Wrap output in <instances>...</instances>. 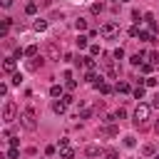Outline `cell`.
<instances>
[{"mask_svg": "<svg viewBox=\"0 0 159 159\" xmlns=\"http://www.w3.org/2000/svg\"><path fill=\"white\" fill-rule=\"evenodd\" d=\"M15 67H17V60H15V57H5V60H2V72L15 75Z\"/></svg>", "mask_w": 159, "mask_h": 159, "instance_id": "cell-7", "label": "cell"}, {"mask_svg": "<svg viewBox=\"0 0 159 159\" xmlns=\"http://www.w3.org/2000/svg\"><path fill=\"white\" fill-rule=\"evenodd\" d=\"M139 70H142L144 75H149V72H152V62H142V65H139Z\"/></svg>", "mask_w": 159, "mask_h": 159, "instance_id": "cell-31", "label": "cell"}, {"mask_svg": "<svg viewBox=\"0 0 159 159\" xmlns=\"http://www.w3.org/2000/svg\"><path fill=\"white\" fill-rule=\"evenodd\" d=\"M84 154H87L89 159H94V157H99V147H97V144H89V147L84 149Z\"/></svg>", "mask_w": 159, "mask_h": 159, "instance_id": "cell-14", "label": "cell"}, {"mask_svg": "<svg viewBox=\"0 0 159 159\" xmlns=\"http://www.w3.org/2000/svg\"><path fill=\"white\" fill-rule=\"evenodd\" d=\"M45 55H47L50 60H60V47H57L55 42H47V45H45Z\"/></svg>", "mask_w": 159, "mask_h": 159, "instance_id": "cell-6", "label": "cell"}, {"mask_svg": "<svg viewBox=\"0 0 159 159\" xmlns=\"http://www.w3.org/2000/svg\"><path fill=\"white\" fill-rule=\"evenodd\" d=\"M154 132H157V134H159V122H154Z\"/></svg>", "mask_w": 159, "mask_h": 159, "instance_id": "cell-46", "label": "cell"}, {"mask_svg": "<svg viewBox=\"0 0 159 159\" xmlns=\"http://www.w3.org/2000/svg\"><path fill=\"white\" fill-rule=\"evenodd\" d=\"M144 57H147V52H137V55H132V57H129V62H132V65H137V67H139V65H142V62H144Z\"/></svg>", "mask_w": 159, "mask_h": 159, "instance_id": "cell-13", "label": "cell"}, {"mask_svg": "<svg viewBox=\"0 0 159 159\" xmlns=\"http://www.w3.org/2000/svg\"><path fill=\"white\" fill-rule=\"evenodd\" d=\"M112 57H114V60H124V50H122V47H117V50L112 52Z\"/></svg>", "mask_w": 159, "mask_h": 159, "instance_id": "cell-30", "label": "cell"}, {"mask_svg": "<svg viewBox=\"0 0 159 159\" xmlns=\"http://www.w3.org/2000/svg\"><path fill=\"white\" fill-rule=\"evenodd\" d=\"M17 157H20V149L17 147H10L7 149V159H17Z\"/></svg>", "mask_w": 159, "mask_h": 159, "instance_id": "cell-26", "label": "cell"}, {"mask_svg": "<svg viewBox=\"0 0 159 159\" xmlns=\"http://www.w3.org/2000/svg\"><path fill=\"white\" fill-rule=\"evenodd\" d=\"M20 82H22V75L15 72V75H12V84H20Z\"/></svg>", "mask_w": 159, "mask_h": 159, "instance_id": "cell-37", "label": "cell"}, {"mask_svg": "<svg viewBox=\"0 0 159 159\" xmlns=\"http://www.w3.org/2000/svg\"><path fill=\"white\" fill-rule=\"evenodd\" d=\"M132 94H134L137 99H142V97H144V87H142V84H139V87H134V89H132Z\"/></svg>", "mask_w": 159, "mask_h": 159, "instance_id": "cell-28", "label": "cell"}, {"mask_svg": "<svg viewBox=\"0 0 159 159\" xmlns=\"http://www.w3.org/2000/svg\"><path fill=\"white\" fill-rule=\"evenodd\" d=\"M144 22L149 25L152 32H157V22H154V15H152V12H144Z\"/></svg>", "mask_w": 159, "mask_h": 159, "instance_id": "cell-12", "label": "cell"}, {"mask_svg": "<svg viewBox=\"0 0 159 159\" xmlns=\"http://www.w3.org/2000/svg\"><path fill=\"white\" fill-rule=\"evenodd\" d=\"M139 40H152V32H147V30H139Z\"/></svg>", "mask_w": 159, "mask_h": 159, "instance_id": "cell-33", "label": "cell"}, {"mask_svg": "<svg viewBox=\"0 0 159 159\" xmlns=\"http://www.w3.org/2000/svg\"><path fill=\"white\" fill-rule=\"evenodd\" d=\"M60 159H75V149L72 147H62L60 149Z\"/></svg>", "mask_w": 159, "mask_h": 159, "instance_id": "cell-11", "label": "cell"}, {"mask_svg": "<svg viewBox=\"0 0 159 159\" xmlns=\"http://www.w3.org/2000/svg\"><path fill=\"white\" fill-rule=\"evenodd\" d=\"M25 12H27V15H35V12H37V2H32V0H30V2L25 5Z\"/></svg>", "mask_w": 159, "mask_h": 159, "instance_id": "cell-22", "label": "cell"}, {"mask_svg": "<svg viewBox=\"0 0 159 159\" xmlns=\"http://www.w3.org/2000/svg\"><path fill=\"white\" fill-rule=\"evenodd\" d=\"M94 87H97V89H99L102 94H112V92H117V89H114L112 84H107V82H102V80H99V82H97Z\"/></svg>", "mask_w": 159, "mask_h": 159, "instance_id": "cell-9", "label": "cell"}, {"mask_svg": "<svg viewBox=\"0 0 159 159\" xmlns=\"http://www.w3.org/2000/svg\"><path fill=\"white\" fill-rule=\"evenodd\" d=\"M75 30H77V32L87 30V20H84V17H77V20H75Z\"/></svg>", "mask_w": 159, "mask_h": 159, "instance_id": "cell-16", "label": "cell"}, {"mask_svg": "<svg viewBox=\"0 0 159 159\" xmlns=\"http://www.w3.org/2000/svg\"><path fill=\"white\" fill-rule=\"evenodd\" d=\"M84 80H87L89 84H97V72H94V70H89V72L84 75Z\"/></svg>", "mask_w": 159, "mask_h": 159, "instance_id": "cell-23", "label": "cell"}, {"mask_svg": "<svg viewBox=\"0 0 159 159\" xmlns=\"http://www.w3.org/2000/svg\"><path fill=\"white\" fill-rule=\"evenodd\" d=\"M124 2H129V0H124Z\"/></svg>", "mask_w": 159, "mask_h": 159, "instance_id": "cell-48", "label": "cell"}, {"mask_svg": "<svg viewBox=\"0 0 159 159\" xmlns=\"http://www.w3.org/2000/svg\"><path fill=\"white\" fill-rule=\"evenodd\" d=\"M154 159H159V157H154Z\"/></svg>", "mask_w": 159, "mask_h": 159, "instance_id": "cell-47", "label": "cell"}, {"mask_svg": "<svg viewBox=\"0 0 159 159\" xmlns=\"http://www.w3.org/2000/svg\"><path fill=\"white\" fill-rule=\"evenodd\" d=\"M65 109H67V104H65L62 99H60V102H57V99L52 102V112H55V114H65Z\"/></svg>", "mask_w": 159, "mask_h": 159, "instance_id": "cell-10", "label": "cell"}, {"mask_svg": "<svg viewBox=\"0 0 159 159\" xmlns=\"http://www.w3.org/2000/svg\"><path fill=\"white\" fill-rule=\"evenodd\" d=\"M147 57H149V62H152V65H159V52H157V50H152Z\"/></svg>", "mask_w": 159, "mask_h": 159, "instance_id": "cell-27", "label": "cell"}, {"mask_svg": "<svg viewBox=\"0 0 159 159\" xmlns=\"http://www.w3.org/2000/svg\"><path fill=\"white\" fill-rule=\"evenodd\" d=\"M149 114H152V104H137V109H134V124L144 129Z\"/></svg>", "mask_w": 159, "mask_h": 159, "instance_id": "cell-2", "label": "cell"}, {"mask_svg": "<svg viewBox=\"0 0 159 159\" xmlns=\"http://www.w3.org/2000/svg\"><path fill=\"white\" fill-rule=\"evenodd\" d=\"M25 57H30V60L37 57V45H27V47H25Z\"/></svg>", "mask_w": 159, "mask_h": 159, "instance_id": "cell-18", "label": "cell"}, {"mask_svg": "<svg viewBox=\"0 0 159 159\" xmlns=\"http://www.w3.org/2000/svg\"><path fill=\"white\" fill-rule=\"evenodd\" d=\"M144 84H147V87H157V77H147Z\"/></svg>", "mask_w": 159, "mask_h": 159, "instance_id": "cell-34", "label": "cell"}, {"mask_svg": "<svg viewBox=\"0 0 159 159\" xmlns=\"http://www.w3.org/2000/svg\"><path fill=\"white\" fill-rule=\"evenodd\" d=\"M102 50H99V45H89V57H97Z\"/></svg>", "mask_w": 159, "mask_h": 159, "instance_id": "cell-29", "label": "cell"}, {"mask_svg": "<svg viewBox=\"0 0 159 159\" xmlns=\"http://www.w3.org/2000/svg\"><path fill=\"white\" fill-rule=\"evenodd\" d=\"M57 147H60V149H62V147H70V139H67V137H62V139L57 142Z\"/></svg>", "mask_w": 159, "mask_h": 159, "instance_id": "cell-39", "label": "cell"}, {"mask_svg": "<svg viewBox=\"0 0 159 159\" xmlns=\"http://www.w3.org/2000/svg\"><path fill=\"white\" fill-rule=\"evenodd\" d=\"M75 42H77V47H80V50H84V47L89 45V37H84V35H77V40H75Z\"/></svg>", "mask_w": 159, "mask_h": 159, "instance_id": "cell-17", "label": "cell"}, {"mask_svg": "<svg viewBox=\"0 0 159 159\" xmlns=\"http://www.w3.org/2000/svg\"><path fill=\"white\" fill-rule=\"evenodd\" d=\"M102 7H104V5H102V2H94V5H92V7H89V10H92V12H94V15H99V12H102Z\"/></svg>", "mask_w": 159, "mask_h": 159, "instance_id": "cell-32", "label": "cell"}, {"mask_svg": "<svg viewBox=\"0 0 159 159\" xmlns=\"http://www.w3.org/2000/svg\"><path fill=\"white\" fill-rule=\"evenodd\" d=\"M50 97H55V99H57V97H65V94H62V87H60V84H52V87H50Z\"/></svg>", "mask_w": 159, "mask_h": 159, "instance_id": "cell-20", "label": "cell"}, {"mask_svg": "<svg viewBox=\"0 0 159 159\" xmlns=\"http://www.w3.org/2000/svg\"><path fill=\"white\" fill-rule=\"evenodd\" d=\"M60 99H62L65 104H72V102H75V99H72V94H65V97H60Z\"/></svg>", "mask_w": 159, "mask_h": 159, "instance_id": "cell-42", "label": "cell"}, {"mask_svg": "<svg viewBox=\"0 0 159 159\" xmlns=\"http://www.w3.org/2000/svg\"><path fill=\"white\" fill-rule=\"evenodd\" d=\"M99 134H104V137H117V134H119V127H117V124H104V127L99 129Z\"/></svg>", "mask_w": 159, "mask_h": 159, "instance_id": "cell-8", "label": "cell"}, {"mask_svg": "<svg viewBox=\"0 0 159 159\" xmlns=\"http://www.w3.org/2000/svg\"><path fill=\"white\" fill-rule=\"evenodd\" d=\"M142 152H144V157H154V152H157V149H154V144H144V149H142Z\"/></svg>", "mask_w": 159, "mask_h": 159, "instance_id": "cell-25", "label": "cell"}, {"mask_svg": "<svg viewBox=\"0 0 159 159\" xmlns=\"http://www.w3.org/2000/svg\"><path fill=\"white\" fill-rule=\"evenodd\" d=\"M152 107H154V109H159V92L154 94V99H152Z\"/></svg>", "mask_w": 159, "mask_h": 159, "instance_id": "cell-43", "label": "cell"}, {"mask_svg": "<svg viewBox=\"0 0 159 159\" xmlns=\"http://www.w3.org/2000/svg\"><path fill=\"white\" fill-rule=\"evenodd\" d=\"M32 27H35L37 32H42V30H47V20H35V22H32Z\"/></svg>", "mask_w": 159, "mask_h": 159, "instance_id": "cell-21", "label": "cell"}, {"mask_svg": "<svg viewBox=\"0 0 159 159\" xmlns=\"http://www.w3.org/2000/svg\"><path fill=\"white\" fill-rule=\"evenodd\" d=\"M40 67H42V57H32L27 62V70H40Z\"/></svg>", "mask_w": 159, "mask_h": 159, "instance_id": "cell-15", "label": "cell"}, {"mask_svg": "<svg viewBox=\"0 0 159 159\" xmlns=\"http://www.w3.org/2000/svg\"><path fill=\"white\" fill-rule=\"evenodd\" d=\"M65 87H67V89H70V92H72V89H75V87H77V80H67V82H65Z\"/></svg>", "mask_w": 159, "mask_h": 159, "instance_id": "cell-35", "label": "cell"}, {"mask_svg": "<svg viewBox=\"0 0 159 159\" xmlns=\"http://www.w3.org/2000/svg\"><path fill=\"white\" fill-rule=\"evenodd\" d=\"M119 32V25L114 22V20H109V22H104L102 27H99V35H104V37H114Z\"/></svg>", "mask_w": 159, "mask_h": 159, "instance_id": "cell-4", "label": "cell"}, {"mask_svg": "<svg viewBox=\"0 0 159 159\" xmlns=\"http://www.w3.org/2000/svg\"><path fill=\"white\" fill-rule=\"evenodd\" d=\"M117 92H122V94H127V92H132V87H129V82H117V87H114Z\"/></svg>", "mask_w": 159, "mask_h": 159, "instance_id": "cell-19", "label": "cell"}, {"mask_svg": "<svg viewBox=\"0 0 159 159\" xmlns=\"http://www.w3.org/2000/svg\"><path fill=\"white\" fill-rule=\"evenodd\" d=\"M62 80H65V82H67V80H72V72H70V70H65V72H62Z\"/></svg>", "mask_w": 159, "mask_h": 159, "instance_id": "cell-44", "label": "cell"}, {"mask_svg": "<svg viewBox=\"0 0 159 159\" xmlns=\"http://www.w3.org/2000/svg\"><path fill=\"white\" fill-rule=\"evenodd\" d=\"M15 117H17V104L7 99V102L2 104V122L10 124V122H15Z\"/></svg>", "mask_w": 159, "mask_h": 159, "instance_id": "cell-3", "label": "cell"}, {"mask_svg": "<svg viewBox=\"0 0 159 159\" xmlns=\"http://www.w3.org/2000/svg\"><path fill=\"white\" fill-rule=\"evenodd\" d=\"M55 152H57V147H52V144H50V147H45V154H47V157H52Z\"/></svg>", "mask_w": 159, "mask_h": 159, "instance_id": "cell-40", "label": "cell"}, {"mask_svg": "<svg viewBox=\"0 0 159 159\" xmlns=\"http://www.w3.org/2000/svg\"><path fill=\"white\" fill-rule=\"evenodd\" d=\"M134 144H137V142H134V137H124V147H129V149H132Z\"/></svg>", "mask_w": 159, "mask_h": 159, "instance_id": "cell-36", "label": "cell"}, {"mask_svg": "<svg viewBox=\"0 0 159 159\" xmlns=\"http://www.w3.org/2000/svg\"><path fill=\"white\" fill-rule=\"evenodd\" d=\"M104 159H119V154H117V149H104V154H102Z\"/></svg>", "mask_w": 159, "mask_h": 159, "instance_id": "cell-24", "label": "cell"}, {"mask_svg": "<svg viewBox=\"0 0 159 159\" xmlns=\"http://www.w3.org/2000/svg\"><path fill=\"white\" fill-rule=\"evenodd\" d=\"M102 67H104V72H107V77H117V65H114V57H107L104 55V60H102Z\"/></svg>", "mask_w": 159, "mask_h": 159, "instance_id": "cell-5", "label": "cell"}, {"mask_svg": "<svg viewBox=\"0 0 159 159\" xmlns=\"http://www.w3.org/2000/svg\"><path fill=\"white\" fill-rule=\"evenodd\" d=\"M114 117H117V119H124V117H127V112H124V109H122V107H119V109H117V112H114Z\"/></svg>", "mask_w": 159, "mask_h": 159, "instance_id": "cell-38", "label": "cell"}, {"mask_svg": "<svg viewBox=\"0 0 159 159\" xmlns=\"http://www.w3.org/2000/svg\"><path fill=\"white\" fill-rule=\"evenodd\" d=\"M20 124H22V129H27V132H35V129H37V117H35V109H32V107H25V112L20 114Z\"/></svg>", "mask_w": 159, "mask_h": 159, "instance_id": "cell-1", "label": "cell"}, {"mask_svg": "<svg viewBox=\"0 0 159 159\" xmlns=\"http://www.w3.org/2000/svg\"><path fill=\"white\" fill-rule=\"evenodd\" d=\"M0 5H2V7H10V5H12V0H0Z\"/></svg>", "mask_w": 159, "mask_h": 159, "instance_id": "cell-45", "label": "cell"}, {"mask_svg": "<svg viewBox=\"0 0 159 159\" xmlns=\"http://www.w3.org/2000/svg\"><path fill=\"white\" fill-rule=\"evenodd\" d=\"M129 35H132V37H139V27H137V25H134V27H129Z\"/></svg>", "mask_w": 159, "mask_h": 159, "instance_id": "cell-41", "label": "cell"}]
</instances>
